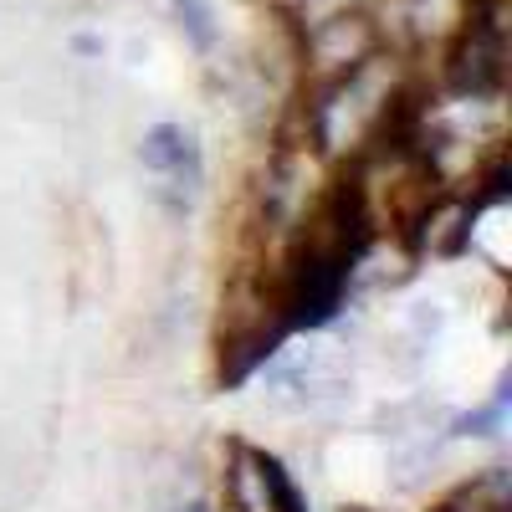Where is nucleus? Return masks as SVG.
Masks as SVG:
<instances>
[{"label": "nucleus", "mask_w": 512, "mask_h": 512, "mask_svg": "<svg viewBox=\"0 0 512 512\" xmlns=\"http://www.w3.org/2000/svg\"><path fill=\"white\" fill-rule=\"evenodd\" d=\"M502 77V36H497V21L487 11L466 16L461 26V41L451 52V88L456 93H492Z\"/></svg>", "instance_id": "f257e3e1"}, {"label": "nucleus", "mask_w": 512, "mask_h": 512, "mask_svg": "<svg viewBox=\"0 0 512 512\" xmlns=\"http://www.w3.org/2000/svg\"><path fill=\"white\" fill-rule=\"evenodd\" d=\"M139 159L149 164V169H185V164H200L195 159V149H190V139L180 134L175 123H159V128H149L144 134V149H139Z\"/></svg>", "instance_id": "f03ea898"}, {"label": "nucleus", "mask_w": 512, "mask_h": 512, "mask_svg": "<svg viewBox=\"0 0 512 512\" xmlns=\"http://www.w3.org/2000/svg\"><path fill=\"white\" fill-rule=\"evenodd\" d=\"M251 461H256V477H262V492L272 497V512H303V497H297V487L272 456H251Z\"/></svg>", "instance_id": "7ed1b4c3"}, {"label": "nucleus", "mask_w": 512, "mask_h": 512, "mask_svg": "<svg viewBox=\"0 0 512 512\" xmlns=\"http://www.w3.org/2000/svg\"><path fill=\"white\" fill-rule=\"evenodd\" d=\"M180 21L190 26L195 47H210V41H216V26H210V11L200 6V0H180Z\"/></svg>", "instance_id": "20e7f679"}]
</instances>
